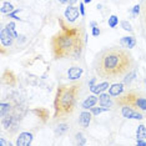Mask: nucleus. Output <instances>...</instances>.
Listing matches in <instances>:
<instances>
[{
  "instance_id": "20",
  "label": "nucleus",
  "mask_w": 146,
  "mask_h": 146,
  "mask_svg": "<svg viewBox=\"0 0 146 146\" xmlns=\"http://www.w3.org/2000/svg\"><path fill=\"white\" fill-rule=\"evenodd\" d=\"M0 11H1L3 14H9V13H11V11H13V4H10L9 1L3 3V5H1V9H0Z\"/></svg>"
},
{
  "instance_id": "16",
  "label": "nucleus",
  "mask_w": 146,
  "mask_h": 146,
  "mask_svg": "<svg viewBox=\"0 0 146 146\" xmlns=\"http://www.w3.org/2000/svg\"><path fill=\"white\" fill-rule=\"evenodd\" d=\"M33 112L38 115L42 121H46V120H48V117H49V111L46 110V109L39 108V109H35V110H33Z\"/></svg>"
},
{
  "instance_id": "1",
  "label": "nucleus",
  "mask_w": 146,
  "mask_h": 146,
  "mask_svg": "<svg viewBox=\"0 0 146 146\" xmlns=\"http://www.w3.org/2000/svg\"><path fill=\"white\" fill-rule=\"evenodd\" d=\"M61 30L52 36L51 49L56 60L79 59L84 49V31L79 26H70L59 20Z\"/></svg>"
},
{
  "instance_id": "17",
  "label": "nucleus",
  "mask_w": 146,
  "mask_h": 146,
  "mask_svg": "<svg viewBox=\"0 0 146 146\" xmlns=\"http://www.w3.org/2000/svg\"><path fill=\"white\" fill-rule=\"evenodd\" d=\"M136 137L144 140L146 139V126L145 125H139L137 130H136Z\"/></svg>"
},
{
  "instance_id": "24",
  "label": "nucleus",
  "mask_w": 146,
  "mask_h": 146,
  "mask_svg": "<svg viewBox=\"0 0 146 146\" xmlns=\"http://www.w3.org/2000/svg\"><path fill=\"white\" fill-rule=\"evenodd\" d=\"M75 137H76V142H78L79 145H84V144H86V139L84 137V135H82L81 132H78Z\"/></svg>"
},
{
  "instance_id": "22",
  "label": "nucleus",
  "mask_w": 146,
  "mask_h": 146,
  "mask_svg": "<svg viewBox=\"0 0 146 146\" xmlns=\"http://www.w3.org/2000/svg\"><path fill=\"white\" fill-rule=\"evenodd\" d=\"M90 110H91V112L94 115H99V114H101V112L109 111L110 110V108H104V106H101V108H91Z\"/></svg>"
},
{
  "instance_id": "18",
  "label": "nucleus",
  "mask_w": 146,
  "mask_h": 146,
  "mask_svg": "<svg viewBox=\"0 0 146 146\" xmlns=\"http://www.w3.org/2000/svg\"><path fill=\"white\" fill-rule=\"evenodd\" d=\"M9 111H10V104H8V102H1V104H0V116L4 117L6 114H9Z\"/></svg>"
},
{
  "instance_id": "3",
  "label": "nucleus",
  "mask_w": 146,
  "mask_h": 146,
  "mask_svg": "<svg viewBox=\"0 0 146 146\" xmlns=\"http://www.w3.org/2000/svg\"><path fill=\"white\" fill-rule=\"evenodd\" d=\"M81 85L75 82L70 85H60L56 90V96L54 100L55 119H62L70 115L75 110L78 96L80 94Z\"/></svg>"
},
{
  "instance_id": "23",
  "label": "nucleus",
  "mask_w": 146,
  "mask_h": 146,
  "mask_svg": "<svg viewBox=\"0 0 146 146\" xmlns=\"http://www.w3.org/2000/svg\"><path fill=\"white\" fill-rule=\"evenodd\" d=\"M15 26H16V25H15V23H13V21H11V23H9V24L6 25V28L9 29V31H10L11 34L14 35V38L16 39V38H19V35H18V33L15 31Z\"/></svg>"
},
{
  "instance_id": "30",
  "label": "nucleus",
  "mask_w": 146,
  "mask_h": 146,
  "mask_svg": "<svg viewBox=\"0 0 146 146\" xmlns=\"http://www.w3.org/2000/svg\"><path fill=\"white\" fill-rule=\"evenodd\" d=\"M139 13H140V5L136 4L134 8H132V15H137Z\"/></svg>"
},
{
  "instance_id": "7",
  "label": "nucleus",
  "mask_w": 146,
  "mask_h": 146,
  "mask_svg": "<svg viewBox=\"0 0 146 146\" xmlns=\"http://www.w3.org/2000/svg\"><path fill=\"white\" fill-rule=\"evenodd\" d=\"M33 142V134L31 132H21L16 139L18 146H29Z\"/></svg>"
},
{
  "instance_id": "9",
  "label": "nucleus",
  "mask_w": 146,
  "mask_h": 146,
  "mask_svg": "<svg viewBox=\"0 0 146 146\" xmlns=\"http://www.w3.org/2000/svg\"><path fill=\"white\" fill-rule=\"evenodd\" d=\"M91 122V114L88 111H82L80 114V117H79V124H80L81 127H89V125H90Z\"/></svg>"
},
{
  "instance_id": "13",
  "label": "nucleus",
  "mask_w": 146,
  "mask_h": 146,
  "mask_svg": "<svg viewBox=\"0 0 146 146\" xmlns=\"http://www.w3.org/2000/svg\"><path fill=\"white\" fill-rule=\"evenodd\" d=\"M120 44L124 46V48H127V49H131L136 45V40L134 36H125L120 40Z\"/></svg>"
},
{
  "instance_id": "28",
  "label": "nucleus",
  "mask_w": 146,
  "mask_h": 146,
  "mask_svg": "<svg viewBox=\"0 0 146 146\" xmlns=\"http://www.w3.org/2000/svg\"><path fill=\"white\" fill-rule=\"evenodd\" d=\"M78 0H59L60 4H65V5H74Z\"/></svg>"
},
{
  "instance_id": "11",
  "label": "nucleus",
  "mask_w": 146,
  "mask_h": 146,
  "mask_svg": "<svg viewBox=\"0 0 146 146\" xmlns=\"http://www.w3.org/2000/svg\"><path fill=\"white\" fill-rule=\"evenodd\" d=\"M110 86H109V82L108 81H104V82H100V84H95L90 86V91L94 92V94H101V92H104L106 89H109Z\"/></svg>"
},
{
  "instance_id": "26",
  "label": "nucleus",
  "mask_w": 146,
  "mask_h": 146,
  "mask_svg": "<svg viewBox=\"0 0 146 146\" xmlns=\"http://www.w3.org/2000/svg\"><path fill=\"white\" fill-rule=\"evenodd\" d=\"M121 26H122V29L124 30H126V31H132V28H131V24L129 21H126V20H124V21H121Z\"/></svg>"
},
{
  "instance_id": "14",
  "label": "nucleus",
  "mask_w": 146,
  "mask_h": 146,
  "mask_svg": "<svg viewBox=\"0 0 146 146\" xmlns=\"http://www.w3.org/2000/svg\"><path fill=\"white\" fill-rule=\"evenodd\" d=\"M111 95L110 94H104V92H101L100 96H99V102H100L101 106H104V108H110L111 106Z\"/></svg>"
},
{
  "instance_id": "19",
  "label": "nucleus",
  "mask_w": 146,
  "mask_h": 146,
  "mask_svg": "<svg viewBox=\"0 0 146 146\" xmlns=\"http://www.w3.org/2000/svg\"><path fill=\"white\" fill-rule=\"evenodd\" d=\"M68 129H69L68 124H59L58 127H56V130H55V134L59 135V136H61V135H64L65 132L68 131Z\"/></svg>"
},
{
  "instance_id": "8",
  "label": "nucleus",
  "mask_w": 146,
  "mask_h": 146,
  "mask_svg": "<svg viewBox=\"0 0 146 146\" xmlns=\"http://www.w3.org/2000/svg\"><path fill=\"white\" fill-rule=\"evenodd\" d=\"M81 75H82V69L79 68V66H72V68H70L68 70V78L72 81L80 79Z\"/></svg>"
},
{
  "instance_id": "10",
  "label": "nucleus",
  "mask_w": 146,
  "mask_h": 146,
  "mask_svg": "<svg viewBox=\"0 0 146 146\" xmlns=\"http://www.w3.org/2000/svg\"><path fill=\"white\" fill-rule=\"evenodd\" d=\"M124 82H120V84H114L109 88V94L111 96H119L124 92Z\"/></svg>"
},
{
  "instance_id": "6",
  "label": "nucleus",
  "mask_w": 146,
  "mask_h": 146,
  "mask_svg": "<svg viewBox=\"0 0 146 146\" xmlns=\"http://www.w3.org/2000/svg\"><path fill=\"white\" fill-rule=\"evenodd\" d=\"M14 35L9 31L8 28L3 29L0 31V41H1L3 46H11L13 45V41H14Z\"/></svg>"
},
{
  "instance_id": "29",
  "label": "nucleus",
  "mask_w": 146,
  "mask_h": 146,
  "mask_svg": "<svg viewBox=\"0 0 146 146\" xmlns=\"http://www.w3.org/2000/svg\"><path fill=\"white\" fill-rule=\"evenodd\" d=\"M99 35H100V29L96 25H94L92 26V36H99Z\"/></svg>"
},
{
  "instance_id": "34",
  "label": "nucleus",
  "mask_w": 146,
  "mask_h": 146,
  "mask_svg": "<svg viewBox=\"0 0 146 146\" xmlns=\"http://www.w3.org/2000/svg\"><path fill=\"white\" fill-rule=\"evenodd\" d=\"M95 81H96V78H92L91 80H90V82H89V88L92 86V85H95Z\"/></svg>"
},
{
  "instance_id": "36",
  "label": "nucleus",
  "mask_w": 146,
  "mask_h": 146,
  "mask_svg": "<svg viewBox=\"0 0 146 146\" xmlns=\"http://www.w3.org/2000/svg\"><path fill=\"white\" fill-rule=\"evenodd\" d=\"M145 18H146V5H145Z\"/></svg>"
},
{
  "instance_id": "15",
  "label": "nucleus",
  "mask_w": 146,
  "mask_h": 146,
  "mask_svg": "<svg viewBox=\"0 0 146 146\" xmlns=\"http://www.w3.org/2000/svg\"><path fill=\"white\" fill-rule=\"evenodd\" d=\"M135 108H139V109H140V110H142V111H146V98H145L144 95L139 94L137 99H136Z\"/></svg>"
},
{
  "instance_id": "12",
  "label": "nucleus",
  "mask_w": 146,
  "mask_h": 146,
  "mask_svg": "<svg viewBox=\"0 0 146 146\" xmlns=\"http://www.w3.org/2000/svg\"><path fill=\"white\" fill-rule=\"evenodd\" d=\"M96 102H98V98L94 95H90L89 98H86L84 101H82V109H85V110H88V109H91L94 108L96 105Z\"/></svg>"
},
{
  "instance_id": "27",
  "label": "nucleus",
  "mask_w": 146,
  "mask_h": 146,
  "mask_svg": "<svg viewBox=\"0 0 146 146\" xmlns=\"http://www.w3.org/2000/svg\"><path fill=\"white\" fill-rule=\"evenodd\" d=\"M20 11H21V9H16V10H13L11 13H9V14H8V16H9V18L19 19V18H18V16H16V15H18V14H19V13H20Z\"/></svg>"
},
{
  "instance_id": "31",
  "label": "nucleus",
  "mask_w": 146,
  "mask_h": 146,
  "mask_svg": "<svg viewBox=\"0 0 146 146\" xmlns=\"http://www.w3.org/2000/svg\"><path fill=\"white\" fill-rule=\"evenodd\" d=\"M79 9H80V14L84 16L85 15V8H84V3H80V5H79Z\"/></svg>"
},
{
  "instance_id": "5",
  "label": "nucleus",
  "mask_w": 146,
  "mask_h": 146,
  "mask_svg": "<svg viewBox=\"0 0 146 146\" xmlns=\"http://www.w3.org/2000/svg\"><path fill=\"white\" fill-rule=\"evenodd\" d=\"M79 10H80V9H78L76 6H74V5H69L68 8H66L65 13H64L65 19H66V20H68L69 23H74V21H76V20H78L79 16L81 15Z\"/></svg>"
},
{
  "instance_id": "25",
  "label": "nucleus",
  "mask_w": 146,
  "mask_h": 146,
  "mask_svg": "<svg viewBox=\"0 0 146 146\" xmlns=\"http://www.w3.org/2000/svg\"><path fill=\"white\" fill-rule=\"evenodd\" d=\"M135 76H136V72H135V71H131L130 74H129V75L124 79V84H130V82L135 79Z\"/></svg>"
},
{
  "instance_id": "4",
  "label": "nucleus",
  "mask_w": 146,
  "mask_h": 146,
  "mask_svg": "<svg viewBox=\"0 0 146 146\" xmlns=\"http://www.w3.org/2000/svg\"><path fill=\"white\" fill-rule=\"evenodd\" d=\"M121 114L126 119H135V120H142L144 119V115L141 112L134 110L131 106H127V105H124L121 109Z\"/></svg>"
},
{
  "instance_id": "33",
  "label": "nucleus",
  "mask_w": 146,
  "mask_h": 146,
  "mask_svg": "<svg viewBox=\"0 0 146 146\" xmlns=\"http://www.w3.org/2000/svg\"><path fill=\"white\" fill-rule=\"evenodd\" d=\"M0 144H1L3 146H4V145H10V142L5 141V140H4V137H1V139H0Z\"/></svg>"
},
{
  "instance_id": "2",
  "label": "nucleus",
  "mask_w": 146,
  "mask_h": 146,
  "mask_svg": "<svg viewBox=\"0 0 146 146\" xmlns=\"http://www.w3.org/2000/svg\"><path fill=\"white\" fill-rule=\"evenodd\" d=\"M134 60L129 51L120 48H109L98 55L95 61V71L106 80L120 78L131 69Z\"/></svg>"
},
{
  "instance_id": "21",
  "label": "nucleus",
  "mask_w": 146,
  "mask_h": 146,
  "mask_svg": "<svg viewBox=\"0 0 146 146\" xmlns=\"http://www.w3.org/2000/svg\"><path fill=\"white\" fill-rule=\"evenodd\" d=\"M108 24L110 28H116V25L119 24V18L116 15H111L110 18H109V21H108Z\"/></svg>"
},
{
  "instance_id": "32",
  "label": "nucleus",
  "mask_w": 146,
  "mask_h": 146,
  "mask_svg": "<svg viewBox=\"0 0 146 146\" xmlns=\"http://www.w3.org/2000/svg\"><path fill=\"white\" fill-rule=\"evenodd\" d=\"M139 146H146V141H142L141 139H137V142H136Z\"/></svg>"
},
{
  "instance_id": "35",
  "label": "nucleus",
  "mask_w": 146,
  "mask_h": 146,
  "mask_svg": "<svg viewBox=\"0 0 146 146\" xmlns=\"http://www.w3.org/2000/svg\"><path fill=\"white\" fill-rule=\"evenodd\" d=\"M84 3H91V0H84Z\"/></svg>"
}]
</instances>
